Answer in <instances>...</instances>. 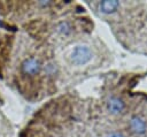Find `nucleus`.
<instances>
[{
    "label": "nucleus",
    "instance_id": "1",
    "mask_svg": "<svg viewBox=\"0 0 147 137\" xmlns=\"http://www.w3.org/2000/svg\"><path fill=\"white\" fill-rule=\"evenodd\" d=\"M92 56H93V53L88 46L78 45L72 50V52L70 54V60L76 66H84L91 61Z\"/></svg>",
    "mask_w": 147,
    "mask_h": 137
},
{
    "label": "nucleus",
    "instance_id": "2",
    "mask_svg": "<svg viewBox=\"0 0 147 137\" xmlns=\"http://www.w3.org/2000/svg\"><path fill=\"white\" fill-rule=\"evenodd\" d=\"M42 69V63L37 58H26L21 64V71L26 76H34Z\"/></svg>",
    "mask_w": 147,
    "mask_h": 137
},
{
    "label": "nucleus",
    "instance_id": "3",
    "mask_svg": "<svg viewBox=\"0 0 147 137\" xmlns=\"http://www.w3.org/2000/svg\"><path fill=\"white\" fill-rule=\"evenodd\" d=\"M129 129L134 135H138V136L145 135L147 131L146 120L139 115H133L129 121Z\"/></svg>",
    "mask_w": 147,
    "mask_h": 137
},
{
    "label": "nucleus",
    "instance_id": "4",
    "mask_svg": "<svg viewBox=\"0 0 147 137\" xmlns=\"http://www.w3.org/2000/svg\"><path fill=\"white\" fill-rule=\"evenodd\" d=\"M107 108L114 115H119L125 111V102L122 98L113 96L107 100Z\"/></svg>",
    "mask_w": 147,
    "mask_h": 137
},
{
    "label": "nucleus",
    "instance_id": "5",
    "mask_svg": "<svg viewBox=\"0 0 147 137\" xmlns=\"http://www.w3.org/2000/svg\"><path fill=\"white\" fill-rule=\"evenodd\" d=\"M121 3L117 0H103L99 3V9L103 14H113L119 8Z\"/></svg>",
    "mask_w": 147,
    "mask_h": 137
},
{
    "label": "nucleus",
    "instance_id": "6",
    "mask_svg": "<svg viewBox=\"0 0 147 137\" xmlns=\"http://www.w3.org/2000/svg\"><path fill=\"white\" fill-rule=\"evenodd\" d=\"M55 31L62 36H68L72 32V26L67 21H61L55 25Z\"/></svg>",
    "mask_w": 147,
    "mask_h": 137
},
{
    "label": "nucleus",
    "instance_id": "7",
    "mask_svg": "<svg viewBox=\"0 0 147 137\" xmlns=\"http://www.w3.org/2000/svg\"><path fill=\"white\" fill-rule=\"evenodd\" d=\"M55 71H56V67L54 64L48 63L47 66H45V73L47 75H53V74H55Z\"/></svg>",
    "mask_w": 147,
    "mask_h": 137
},
{
    "label": "nucleus",
    "instance_id": "8",
    "mask_svg": "<svg viewBox=\"0 0 147 137\" xmlns=\"http://www.w3.org/2000/svg\"><path fill=\"white\" fill-rule=\"evenodd\" d=\"M107 137H125V136H124V134H122L119 131H113V132L108 134Z\"/></svg>",
    "mask_w": 147,
    "mask_h": 137
}]
</instances>
